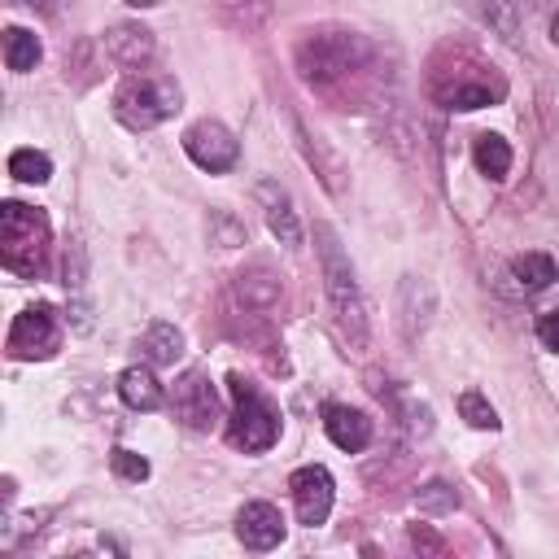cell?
<instances>
[{
  "mask_svg": "<svg viewBox=\"0 0 559 559\" xmlns=\"http://www.w3.org/2000/svg\"><path fill=\"white\" fill-rule=\"evenodd\" d=\"M293 70L297 79L328 96L336 109H358L380 92L371 79L376 70V44L354 26H310L293 44Z\"/></svg>",
  "mask_w": 559,
  "mask_h": 559,
  "instance_id": "1",
  "label": "cell"
},
{
  "mask_svg": "<svg viewBox=\"0 0 559 559\" xmlns=\"http://www.w3.org/2000/svg\"><path fill=\"white\" fill-rule=\"evenodd\" d=\"M428 96L445 109H485L507 96V79L472 48H441L428 66Z\"/></svg>",
  "mask_w": 559,
  "mask_h": 559,
  "instance_id": "2",
  "label": "cell"
},
{
  "mask_svg": "<svg viewBox=\"0 0 559 559\" xmlns=\"http://www.w3.org/2000/svg\"><path fill=\"white\" fill-rule=\"evenodd\" d=\"M314 253H319V271H323V288L332 301V319L336 332L349 349H367L371 341V323H367V297L358 284V271L341 245V236L328 223H314Z\"/></svg>",
  "mask_w": 559,
  "mask_h": 559,
  "instance_id": "3",
  "label": "cell"
},
{
  "mask_svg": "<svg viewBox=\"0 0 559 559\" xmlns=\"http://www.w3.org/2000/svg\"><path fill=\"white\" fill-rule=\"evenodd\" d=\"M48 214L39 205H22V201H4L0 205V258L13 275L39 280L48 271Z\"/></svg>",
  "mask_w": 559,
  "mask_h": 559,
  "instance_id": "4",
  "label": "cell"
},
{
  "mask_svg": "<svg viewBox=\"0 0 559 559\" xmlns=\"http://www.w3.org/2000/svg\"><path fill=\"white\" fill-rule=\"evenodd\" d=\"M227 389H231V424H227L231 445H240L245 454L271 450L280 441V411H275V402L258 384H249L240 371L227 376Z\"/></svg>",
  "mask_w": 559,
  "mask_h": 559,
  "instance_id": "5",
  "label": "cell"
},
{
  "mask_svg": "<svg viewBox=\"0 0 559 559\" xmlns=\"http://www.w3.org/2000/svg\"><path fill=\"white\" fill-rule=\"evenodd\" d=\"M179 109V83L162 74H131L114 92V118L127 131H153Z\"/></svg>",
  "mask_w": 559,
  "mask_h": 559,
  "instance_id": "6",
  "label": "cell"
},
{
  "mask_svg": "<svg viewBox=\"0 0 559 559\" xmlns=\"http://www.w3.org/2000/svg\"><path fill=\"white\" fill-rule=\"evenodd\" d=\"M61 345V323H57V310L48 301H35L26 306L13 328H9V354L22 358V362H35V358H52Z\"/></svg>",
  "mask_w": 559,
  "mask_h": 559,
  "instance_id": "7",
  "label": "cell"
},
{
  "mask_svg": "<svg viewBox=\"0 0 559 559\" xmlns=\"http://www.w3.org/2000/svg\"><path fill=\"white\" fill-rule=\"evenodd\" d=\"M183 153H188L201 170L223 175V170H231V166H236L240 144H236V135H231L218 118H201V122H192V127L183 131Z\"/></svg>",
  "mask_w": 559,
  "mask_h": 559,
  "instance_id": "8",
  "label": "cell"
},
{
  "mask_svg": "<svg viewBox=\"0 0 559 559\" xmlns=\"http://www.w3.org/2000/svg\"><path fill=\"white\" fill-rule=\"evenodd\" d=\"M288 489H293V507H297V520L301 524H323L332 515V498H336V485H332V472L323 463H306L288 476Z\"/></svg>",
  "mask_w": 559,
  "mask_h": 559,
  "instance_id": "9",
  "label": "cell"
},
{
  "mask_svg": "<svg viewBox=\"0 0 559 559\" xmlns=\"http://www.w3.org/2000/svg\"><path fill=\"white\" fill-rule=\"evenodd\" d=\"M175 415L192 432H210L218 424V393L205 371H183L175 380Z\"/></svg>",
  "mask_w": 559,
  "mask_h": 559,
  "instance_id": "10",
  "label": "cell"
},
{
  "mask_svg": "<svg viewBox=\"0 0 559 559\" xmlns=\"http://www.w3.org/2000/svg\"><path fill=\"white\" fill-rule=\"evenodd\" d=\"M432 314H437V288L424 275H402V284H397V328H402V341L415 345L428 332Z\"/></svg>",
  "mask_w": 559,
  "mask_h": 559,
  "instance_id": "11",
  "label": "cell"
},
{
  "mask_svg": "<svg viewBox=\"0 0 559 559\" xmlns=\"http://www.w3.org/2000/svg\"><path fill=\"white\" fill-rule=\"evenodd\" d=\"M100 44H105L109 61L122 66V70H144L153 61V52H157V39H153V31L144 22H114Z\"/></svg>",
  "mask_w": 559,
  "mask_h": 559,
  "instance_id": "12",
  "label": "cell"
},
{
  "mask_svg": "<svg viewBox=\"0 0 559 559\" xmlns=\"http://www.w3.org/2000/svg\"><path fill=\"white\" fill-rule=\"evenodd\" d=\"M236 537L245 550H275L284 542V515L271 502H245L236 515Z\"/></svg>",
  "mask_w": 559,
  "mask_h": 559,
  "instance_id": "13",
  "label": "cell"
},
{
  "mask_svg": "<svg viewBox=\"0 0 559 559\" xmlns=\"http://www.w3.org/2000/svg\"><path fill=\"white\" fill-rule=\"evenodd\" d=\"M293 122V135H297V148H301V157L310 162V170L319 175V183L332 192V197H345V166H341V157L323 144V135H314L297 114L288 118Z\"/></svg>",
  "mask_w": 559,
  "mask_h": 559,
  "instance_id": "14",
  "label": "cell"
},
{
  "mask_svg": "<svg viewBox=\"0 0 559 559\" xmlns=\"http://www.w3.org/2000/svg\"><path fill=\"white\" fill-rule=\"evenodd\" d=\"M258 205H262V214H266L271 236H275L284 249H301V218H297V210H293V197H288L275 179H262V183H258Z\"/></svg>",
  "mask_w": 559,
  "mask_h": 559,
  "instance_id": "15",
  "label": "cell"
},
{
  "mask_svg": "<svg viewBox=\"0 0 559 559\" xmlns=\"http://www.w3.org/2000/svg\"><path fill=\"white\" fill-rule=\"evenodd\" d=\"M231 293H236V301H240L245 310H253V314H266V310H275V306H280V297H284V284H280V275H275L266 262H253V266L236 271V280H231Z\"/></svg>",
  "mask_w": 559,
  "mask_h": 559,
  "instance_id": "16",
  "label": "cell"
},
{
  "mask_svg": "<svg viewBox=\"0 0 559 559\" xmlns=\"http://www.w3.org/2000/svg\"><path fill=\"white\" fill-rule=\"evenodd\" d=\"M323 432H328L332 445H341L345 454H358V450L371 445V419H367L362 411H354V406H341V402L323 406Z\"/></svg>",
  "mask_w": 559,
  "mask_h": 559,
  "instance_id": "17",
  "label": "cell"
},
{
  "mask_svg": "<svg viewBox=\"0 0 559 559\" xmlns=\"http://www.w3.org/2000/svg\"><path fill=\"white\" fill-rule=\"evenodd\" d=\"M140 358L148 362V367H175L179 362V354H183V332L175 328V323H148L144 328V336H140Z\"/></svg>",
  "mask_w": 559,
  "mask_h": 559,
  "instance_id": "18",
  "label": "cell"
},
{
  "mask_svg": "<svg viewBox=\"0 0 559 559\" xmlns=\"http://www.w3.org/2000/svg\"><path fill=\"white\" fill-rule=\"evenodd\" d=\"M118 393H122V402L131 406V411H157L162 406V384H157V376L148 371V367H127L122 376H118Z\"/></svg>",
  "mask_w": 559,
  "mask_h": 559,
  "instance_id": "19",
  "label": "cell"
},
{
  "mask_svg": "<svg viewBox=\"0 0 559 559\" xmlns=\"http://www.w3.org/2000/svg\"><path fill=\"white\" fill-rule=\"evenodd\" d=\"M472 162H476V170L485 179H507V170H511V144L502 135H493V131H480L472 140Z\"/></svg>",
  "mask_w": 559,
  "mask_h": 559,
  "instance_id": "20",
  "label": "cell"
},
{
  "mask_svg": "<svg viewBox=\"0 0 559 559\" xmlns=\"http://www.w3.org/2000/svg\"><path fill=\"white\" fill-rule=\"evenodd\" d=\"M472 9H476V17H480L493 35H502L507 44H520L524 22H520V4H515V0H472Z\"/></svg>",
  "mask_w": 559,
  "mask_h": 559,
  "instance_id": "21",
  "label": "cell"
},
{
  "mask_svg": "<svg viewBox=\"0 0 559 559\" xmlns=\"http://www.w3.org/2000/svg\"><path fill=\"white\" fill-rule=\"evenodd\" d=\"M39 57H44V48H39V35H35V31H26V26H9V31H4V66H9L13 74L35 70Z\"/></svg>",
  "mask_w": 559,
  "mask_h": 559,
  "instance_id": "22",
  "label": "cell"
},
{
  "mask_svg": "<svg viewBox=\"0 0 559 559\" xmlns=\"http://www.w3.org/2000/svg\"><path fill=\"white\" fill-rule=\"evenodd\" d=\"M511 275L520 280V288H528V293H542V288H550L555 280H559V266H555V258L550 253H520V258H511Z\"/></svg>",
  "mask_w": 559,
  "mask_h": 559,
  "instance_id": "23",
  "label": "cell"
},
{
  "mask_svg": "<svg viewBox=\"0 0 559 559\" xmlns=\"http://www.w3.org/2000/svg\"><path fill=\"white\" fill-rule=\"evenodd\" d=\"M9 175L22 183H48L52 179V157L39 148H13L9 153Z\"/></svg>",
  "mask_w": 559,
  "mask_h": 559,
  "instance_id": "24",
  "label": "cell"
},
{
  "mask_svg": "<svg viewBox=\"0 0 559 559\" xmlns=\"http://www.w3.org/2000/svg\"><path fill=\"white\" fill-rule=\"evenodd\" d=\"M210 245H218V249L249 245V227L231 210H210Z\"/></svg>",
  "mask_w": 559,
  "mask_h": 559,
  "instance_id": "25",
  "label": "cell"
},
{
  "mask_svg": "<svg viewBox=\"0 0 559 559\" xmlns=\"http://www.w3.org/2000/svg\"><path fill=\"white\" fill-rule=\"evenodd\" d=\"M415 507H419L424 515H450V511L459 507V493H454V485H445V480H424V485L415 489Z\"/></svg>",
  "mask_w": 559,
  "mask_h": 559,
  "instance_id": "26",
  "label": "cell"
},
{
  "mask_svg": "<svg viewBox=\"0 0 559 559\" xmlns=\"http://www.w3.org/2000/svg\"><path fill=\"white\" fill-rule=\"evenodd\" d=\"M218 9H223L227 22H236L240 31H258V26L271 17L275 0H218Z\"/></svg>",
  "mask_w": 559,
  "mask_h": 559,
  "instance_id": "27",
  "label": "cell"
},
{
  "mask_svg": "<svg viewBox=\"0 0 559 559\" xmlns=\"http://www.w3.org/2000/svg\"><path fill=\"white\" fill-rule=\"evenodd\" d=\"M459 415H463L472 428H480V432H498V411L485 402L480 389H463V393H459Z\"/></svg>",
  "mask_w": 559,
  "mask_h": 559,
  "instance_id": "28",
  "label": "cell"
},
{
  "mask_svg": "<svg viewBox=\"0 0 559 559\" xmlns=\"http://www.w3.org/2000/svg\"><path fill=\"white\" fill-rule=\"evenodd\" d=\"M114 472L122 480H148V459L135 450H114Z\"/></svg>",
  "mask_w": 559,
  "mask_h": 559,
  "instance_id": "29",
  "label": "cell"
},
{
  "mask_svg": "<svg viewBox=\"0 0 559 559\" xmlns=\"http://www.w3.org/2000/svg\"><path fill=\"white\" fill-rule=\"evenodd\" d=\"M411 546L415 550H424V555H445L450 546H445V537L441 533H432L428 524H411Z\"/></svg>",
  "mask_w": 559,
  "mask_h": 559,
  "instance_id": "30",
  "label": "cell"
},
{
  "mask_svg": "<svg viewBox=\"0 0 559 559\" xmlns=\"http://www.w3.org/2000/svg\"><path fill=\"white\" fill-rule=\"evenodd\" d=\"M537 341H542L550 354H559V310H546V314L537 319Z\"/></svg>",
  "mask_w": 559,
  "mask_h": 559,
  "instance_id": "31",
  "label": "cell"
},
{
  "mask_svg": "<svg viewBox=\"0 0 559 559\" xmlns=\"http://www.w3.org/2000/svg\"><path fill=\"white\" fill-rule=\"evenodd\" d=\"M66 288H83V245L70 240V253H66Z\"/></svg>",
  "mask_w": 559,
  "mask_h": 559,
  "instance_id": "32",
  "label": "cell"
},
{
  "mask_svg": "<svg viewBox=\"0 0 559 559\" xmlns=\"http://www.w3.org/2000/svg\"><path fill=\"white\" fill-rule=\"evenodd\" d=\"M550 39H555V44H559V13H555V17H550Z\"/></svg>",
  "mask_w": 559,
  "mask_h": 559,
  "instance_id": "33",
  "label": "cell"
},
{
  "mask_svg": "<svg viewBox=\"0 0 559 559\" xmlns=\"http://www.w3.org/2000/svg\"><path fill=\"white\" fill-rule=\"evenodd\" d=\"M127 4H135V9H153V4H162V0H127Z\"/></svg>",
  "mask_w": 559,
  "mask_h": 559,
  "instance_id": "34",
  "label": "cell"
}]
</instances>
